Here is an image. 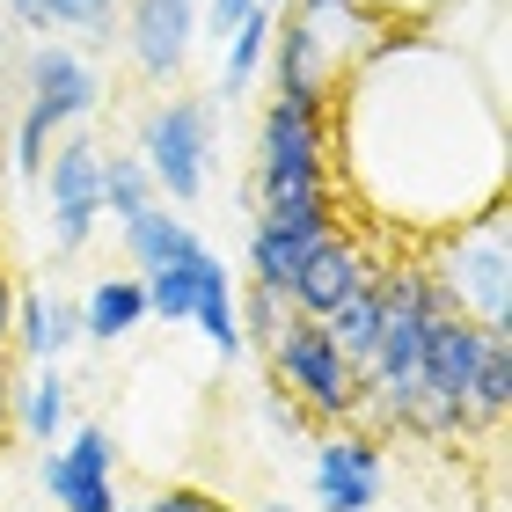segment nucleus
<instances>
[{"label": "nucleus", "instance_id": "f257e3e1", "mask_svg": "<svg viewBox=\"0 0 512 512\" xmlns=\"http://www.w3.org/2000/svg\"><path fill=\"white\" fill-rule=\"evenodd\" d=\"M425 278L439 293V308L483 322V330L512 337V256H505V205L491 198L483 213L454 220L439 249L425 256Z\"/></svg>", "mask_w": 512, "mask_h": 512}, {"label": "nucleus", "instance_id": "f03ea898", "mask_svg": "<svg viewBox=\"0 0 512 512\" xmlns=\"http://www.w3.org/2000/svg\"><path fill=\"white\" fill-rule=\"evenodd\" d=\"M213 147H220V118H213V103H198V96L154 103L147 125H139V161H147L154 191L176 198V205L205 198V183H213Z\"/></svg>", "mask_w": 512, "mask_h": 512}, {"label": "nucleus", "instance_id": "7ed1b4c3", "mask_svg": "<svg viewBox=\"0 0 512 512\" xmlns=\"http://www.w3.org/2000/svg\"><path fill=\"white\" fill-rule=\"evenodd\" d=\"M271 366H278V381L293 388V403L322 417V425H352V410H359V366L330 344V330H322L315 315H286V330H278L271 344Z\"/></svg>", "mask_w": 512, "mask_h": 512}, {"label": "nucleus", "instance_id": "20e7f679", "mask_svg": "<svg viewBox=\"0 0 512 512\" xmlns=\"http://www.w3.org/2000/svg\"><path fill=\"white\" fill-rule=\"evenodd\" d=\"M44 205H52V249L59 256H74L88 235H96V220H103V147L88 132L66 125L52 139V154H44Z\"/></svg>", "mask_w": 512, "mask_h": 512}, {"label": "nucleus", "instance_id": "39448f33", "mask_svg": "<svg viewBox=\"0 0 512 512\" xmlns=\"http://www.w3.org/2000/svg\"><path fill=\"white\" fill-rule=\"evenodd\" d=\"M205 0H125V52L139 66V81H176L198 37Z\"/></svg>", "mask_w": 512, "mask_h": 512}, {"label": "nucleus", "instance_id": "423d86ee", "mask_svg": "<svg viewBox=\"0 0 512 512\" xmlns=\"http://www.w3.org/2000/svg\"><path fill=\"white\" fill-rule=\"evenodd\" d=\"M315 505L322 512H374L381 505V439L344 425L315 447Z\"/></svg>", "mask_w": 512, "mask_h": 512}, {"label": "nucleus", "instance_id": "0eeeda50", "mask_svg": "<svg viewBox=\"0 0 512 512\" xmlns=\"http://www.w3.org/2000/svg\"><path fill=\"white\" fill-rule=\"evenodd\" d=\"M22 81H30V110H44L59 132L66 125H81L88 110L103 103V81H96V66H88L81 52H66V44L44 37L30 59H22Z\"/></svg>", "mask_w": 512, "mask_h": 512}, {"label": "nucleus", "instance_id": "6e6552de", "mask_svg": "<svg viewBox=\"0 0 512 512\" xmlns=\"http://www.w3.org/2000/svg\"><path fill=\"white\" fill-rule=\"evenodd\" d=\"M374 271H381L374 256H366V249H359L352 235H344V227H330V235H322V242L308 249V264L293 271L286 300H293L300 315H315V322H322V315H330V308H337L344 293H359V286H366V278H374Z\"/></svg>", "mask_w": 512, "mask_h": 512}, {"label": "nucleus", "instance_id": "1a4fd4ad", "mask_svg": "<svg viewBox=\"0 0 512 512\" xmlns=\"http://www.w3.org/2000/svg\"><path fill=\"white\" fill-rule=\"evenodd\" d=\"M66 410H74V388H66L59 359H30V381L8 395V417L22 425V439H30V447H52L66 432Z\"/></svg>", "mask_w": 512, "mask_h": 512}, {"label": "nucleus", "instance_id": "9d476101", "mask_svg": "<svg viewBox=\"0 0 512 512\" xmlns=\"http://www.w3.org/2000/svg\"><path fill=\"white\" fill-rule=\"evenodd\" d=\"M8 344H22L30 359H66L81 344V308H74V300H52V293H22Z\"/></svg>", "mask_w": 512, "mask_h": 512}, {"label": "nucleus", "instance_id": "9b49d317", "mask_svg": "<svg viewBox=\"0 0 512 512\" xmlns=\"http://www.w3.org/2000/svg\"><path fill=\"white\" fill-rule=\"evenodd\" d=\"M330 235V227H293V220H256L249 227V278L256 286H293V271L308 264V249Z\"/></svg>", "mask_w": 512, "mask_h": 512}, {"label": "nucleus", "instance_id": "f8f14e48", "mask_svg": "<svg viewBox=\"0 0 512 512\" xmlns=\"http://www.w3.org/2000/svg\"><path fill=\"white\" fill-rule=\"evenodd\" d=\"M147 322V286L139 278H96L81 293V337L88 344H125Z\"/></svg>", "mask_w": 512, "mask_h": 512}, {"label": "nucleus", "instance_id": "ddd939ff", "mask_svg": "<svg viewBox=\"0 0 512 512\" xmlns=\"http://www.w3.org/2000/svg\"><path fill=\"white\" fill-rule=\"evenodd\" d=\"M37 476H44V491H52L59 512H118V505H125V498H118V476H110V469H88V461H74L66 447L44 454Z\"/></svg>", "mask_w": 512, "mask_h": 512}, {"label": "nucleus", "instance_id": "4468645a", "mask_svg": "<svg viewBox=\"0 0 512 512\" xmlns=\"http://www.w3.org/2000/svg\"><path fill=\"white\" fill-rule=\"evenodd\" d=\"M125 249H132L139 278H147V271H161V264H169V256L198 249V227L183 220V213H169V205H139V213L125 220Z\"/></svg>", "mask_w": 512, "mask_h": 512}, {"label": "nucleus", "instance_id": "2eb2a0df", "mask_svg": "<svg viewBox=\"0 0 512 512\" xmlns=\"http://www.w3.org/2000/svg\"><path fill=\"white\" fill-rule=\"evenodd\" d=\"M191 322L205 330V344H213V352L235 366L242 359V315H235V286H227V264L213 256V264H205V278H198V300H191Z\"/></svg>", "mask_w": 512, "mask_h": 512}, {"label": "nucleus", "instance_id": "dca6fc26", "mask_svg": "<svg viewBox=\"0 0 512 512\" xmlns=\"http://www.w3.org/2000/svg\"><path fill=\"white\" fill-rule=\"evenodd\" d=\"M271 22H278V8H249L235 30H227L220 44H227V66H220V103H235V96H249V81L264 74V52H271Z\"/></svg>", "mask_w": 512, "mask_h": 512}, {"label": "nucleus", "instance_id": "f3484780", "mask_svg": "<svg viewBox=\"0 0 512 512\" xmlns=\"http://www.w3.org/2000/svg\"><path fill=\"white\" fill-rule=\"evenodd\" d=\"M205 264H213V249H183V256H169L161 271H147L139 286H147V315H161V322H191V300H198V278H205Z\"/></svg>", "mask_w": 512, "mask_h": 512}, {"label": "nucleus", "instance_id": "a211bd4d", "mask_svg": "<svg viewBox=\"0 0 512 512\" xmlns=\"http://www.w3.org/2000/svg\"><path fill=\"white\" fill-rule=\"evenodd\" d=\"M322 330H330V344H337L352 366H366V359H374V337H381V286L366 278L359 293H344L337 308L322 315Z\"/></svg>", "mask_w": 512, "mask_h": 512}, {"label": "nucleus", "instance_id": "6ab92c4d", "mask_svg": "<svg viewBox=\"0 0 512 512\" xmlns=\"http://www.w3.org/2000/svg\"><path fill=\"white\" fill-rule=\"evenodd\" d=\"M512 410V337H491L469 374V425H498Z\"/></svg>", "mask_w": 512, "mask_h": 512}, {"label": "nucleus", "instance_id": "aec40b11", "mask_svg": "<svg viewBox=\"0 0 512 512\" xmlns=\"http://www.w3.org/2000/svg\"><path fill=\"white\" fill-rule=\"evenodd\" d=\"M139 205H154V176H147V161L110 147V154H103V213L125 227V220L139 213Z\"/></svg>", "mask_w": 512, "mask_h": 512}, {"label": "nucleus", "instance_id": "412c9836", "mask_svg": "<svg viewBox=\"0 0 512 512\" xmlns=\"http://www.w3.org/2000/svg\"><path fill=\"white\" fill-rule=\"evenodd\" d=\"M235 315H242V337H256V344H271L278 330H286L293 300L278 293V286H256V278H249V293H235Z\"/></svg>", "mask_w": 512, "mask_h": 512}, {"label": "nucleus", "instance_id": "4be33fe9", "mask_svg": "<svg viewBox=\"0 0 512 512\" xmlns=\"http://www.w3.org/2000/svg\"><path fill=\"white\" fill-rule=\"evenodd\" d=\"M52 30H88V37H110L125 15V0H44Z\"/></svg>", "mask_w": 512, "mask_h": 512}, {"label": "nucleus", "instance_id": "5701e85b", "mask_svg": "<svg viewBox=\"0 0 512 512\" xmlns=\"http://www.w3.org/2000/svg\"><path fill=\"white\" fill-rule=\"evenodd\" d=\"M52 139H59V125L44 118V110H22V125H15V169H22V176H44Z\"/></svg>", "mask_w": 512, "mask_h": 512}, {"label": "nucleus", "instance_id": "b1692460", "mask_svg": "<svg viewBox=\"0 0 512 512\" xmlns=\"http://www.w3.org/2000/svg\"><path fill=\"white\" fill-rule=\"evenodd\" d=\"M66 454L88 461V469H110V476H118V439H110V425H81L74 439H66Z\"/></svg>", "mask_w": 512, "mask_h": 512}, {"label": "nucleus", "instance_id": "393cba45", "mask_svg": "<svg viewBox=\"0 0 512 512\" xmlns=\"http://www.w3.org/2000/svg\"><path fill=\"white\" fill-rule=\"evenodd\" d=\"M139 512H220V505L205 498V491H191V483H169V491H161V498H147Z\"/></svg>", "mask_w": 512, "mask_h": 512}, {"label": "nucleus", "instance_id": "a878e982", "mask_svg": "<svg viewBox=\"0 0 512 512\" xmlns=\"http://www.w3.org/2000/svg\"><path fill=\"white\" fill-rule=\"evenodd\" d=\"M249 8H264V0H205V22H213V37H227Z\"/></svg>", "mask_w": 512, "mask_h": 512}, {"label": "nucleus", "instance_id": "bb28decb", "mask_svg": "<svg viewBox=\"0 0 512 512\" xmlns=\"http://www.w3.org/2000/svg\"><path fill=\"white\" fill-rule=\"evenodd\" d=\"M8 330H15V286H8V271H0V359H8Z\"/></svg>", "mask_w": 512, "mask_h": 512}, {"label": "nucleus", "instance_id": "cd10ccee", "mask_svg": "<svg viewBox=\"0 0 512 512\" xmlns=\"http://www.w3.org/2000/svg\"><path fill=\"white\" fill-rule=\"evenodd\" d=\"M293 8H300V15H352L359 0H293Z\"/></svg>", "mask_w": 512, "mask_h": 512}, {"label": "nucleus", "instance_id": "c85d7f7f", "mask_svg": "<svg viewBox=\"0 0 512 512\" xmlns=\"http://www.w3.org/2000/svg\"><path fill=\"white\" fill-rule=\"evenodd\" d=\"M8 395L15 388H8V366H0V432H8Z\"/></svg>", "mask_w": 512, "mask_h": 512}, {"label": "nucleus", "instance_id": "c756f323", "mask_svg": "<svg viewBox=\"0 0 512 512\" xmlns=\"http://www.w3.org/2000/svg\"><path fill=\"white\" fill-rule=\"evenodd\" d=\"M256 512H300V505H286V498H271V505H256Z\"/></svg>", "mask_w": 512, "mask_h": 512}, {"label": "nucleus", "instance_id": "7c9ffc66", "mask_svg": "<svg viewBox=\"0 0 512 512\" xmlns=\"http://www.w3.org/2000/svg\"><path fill=\"white\" fill-rule=\"evenodd\" d=\"M264 8H293V0H264Z\"/></svg>", "mask_w": 512, "mask_h": 512}, {"label": "nucleus", "instance_id": "2f4dec72", "mask_svg": "<svg viewBox=\"0 0 512 512\" xmlns=\"http://www.w3.org/2000/svg\"><path fill=\"white\" fill-rule=\"evenodd\" d=\"M118 512H139V505H118Z\"/></svg>", "mask_w": 512, "mask_h": 512}]
</instances>
